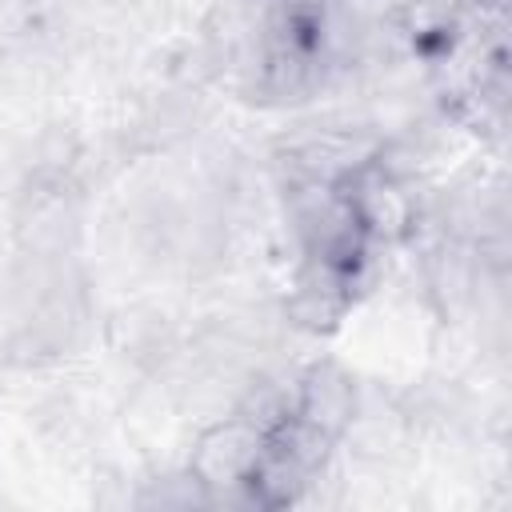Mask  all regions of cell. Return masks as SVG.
<instances>
[{
  "label": "cell",
  "instance_id": "obj_1",
  "mask_svg": "<svg viewBox=\"0 0 512 512\" xmlns=\"http://www.w3.org/2000/svg\"><path fill=\"white\" fill-rule=\"evenodd\" d=\"M268 432H260L252 420H244L240 412L212 424L196 448H192V464L188 472L212 492V488H232V484H248L260 456H264Z\"/></svg>",
  "mask_w": 512,
  "mask_h": 512
},
{
  "label": "cell",
  "instance_id": "obj_2",
  "mask_svg": "<svg viewBox=\"0 0 512 512\" xmlns=\"http://www.w3.org/2000/svg\"><path fill=\"white\" fill-rule=\"evenodd\" d=\"M356 404H360V396H356L352 376H348L340 364L320 360V364H312V368L304 372L292 416L304 420L308 428L324 432L328 440H336V436H344V428H348Z\"/></svg>",
  "mask_w": 512,
  "mask_h": 512
},
{
  "label": "cell",
  "instance_id": "obj_3",
  "mask_svg": "<svg viewBox=\"0 0 512 512\" xmlns=\"http://www.w3.org/2000/svg\"><path fill=\"white\" fill-rule=\"evenodd\" d=\"M352 204V216L360 228H368L372 236H384V240H396L412 228V200L408 192L384 176V172H372L368 164L356 172V192L348 196Z\"/></svg>",
  "mask_w": 512,
  "mask_h": 512
},
{
  "label": "cell",
  "instance_id": "obj_4",
  "mask_svg": "<svg viewBox=\"0 0 512 512\" xmlns=\"http://www.w3.org/2000/svg\"><path fill=\"white\" fill-rule=\"evenodd\" d=\"M292 156V168L300 180H316V184H336L344 176H356L368 156H372V144L368 140H356V136H340V132H316V136H304L288 148Z\"/></svg>",
  "mask_w": 512,
  "mask_h": 512
},
{
  "label": "cell",
  "instance_id": "obj_5",
  "mask_svg": "<svg viewBox=\"0 0 512 512\" xmlns=\"http://www.w3.org/2000/svg\"><path fill=\"white\" fill-rule=\"evenodd\" d=\"M432 288L448 300V308L468 304L472 292H476V268H472V260L464 252H456V248L452 252H440L436 264H432Z\"/></svg>",
  "mask_w": 512,
  "mask_h": 512
},
{
  "label": "cell",
  "instance_id": "obj_6",
  "mask_svg": "<svg viewBox=\"0 0 512 512\" xmlns=\"http://www.w3.org/2000/svg\"><path fill=\"white\" fill-rule=\"evenodd\" d=\"M404 0H332V8L360 32V28H376L384 20H392L400 12Z\"/></svg>",
  "mask_w": 512,
  "mask_h": 512
}]
</instances>
